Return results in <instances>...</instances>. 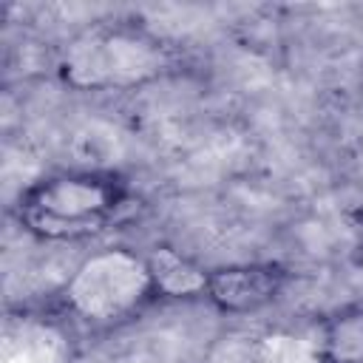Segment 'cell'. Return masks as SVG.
I'll return each mask as SVG.
<instances>
[{
  "label": "cell",
  "mask_w": 363,
  "mask_h": 363,
  "mask_svg": "<svg viewBox=\"0 0 363 363\" xmlns=\"http://www.w3.org/2000/svg\"><path fill=\"white\" fill-rule=\"evenodd\" d=\"M150 295H156L150 267L128 250H108L88 258L65 289L68 303L91 320L125 318Z\"/></svg>",
  "instance_id": "obj_3"
},
{
  "label": "cell",
  "mask_w": 363,
  "mask_h": 363,
  "mask_svg": "<svg viewBox=\"0 0 363 363\" xmlns=\"http://www.w3.org/2000/svg\"><path fill=\"white\" fill-rule=\"evenodd\" d=\"M164 48L136 26H99L79 34L62 60V77L77 88L133 85L162 74Z\"/></svg>",
  "instance_id": "obj_2"
},
{
  "label": "cell",
  "mask_w": 363,
  "mask_h": 363,
  "mask_svg": "<svg viewBox=\"0 0 363 363\" xmlns=\"http://www.w3.org/2000/svg\"><path fill=\"white\" fill-rule=\"evenodd\" d=\"M286 278L289 272L272 261L218 267L210 269L204 278V298L221 312H233V315L255 312L281 295Z\"/></svg>",
  "instance_id": "obj_4"
},
{
  "label": "cell",
  "mask_w": 363,
  "mask_h": 363,
  "mask_svg": "<svg viewBox=\"0 0 363 363\" xmlns=\"http://www.w3.org/2000/svg\"><path fill=\"white\" fill-rule=\"evenodd\" d=\"M323 363H363V306H349L323 323Z\"/></svg>",
  "instance_id": "obj_5"
},
{
  "label": "cell",
  "mask_w": 363,
  "mask_h": 363,
  "mask_svg": "<svg viewBox=\"0 0 363 363\" xmlns=\"http://www.w3.org/2000/svg\"><path fill=\"white\" fill-rule=\"evenodd\" d=\"M130 190L113 173L74 170L34 182L17 204V216L40 238H85L102 233L128 207Z\"/></svg>",
  "instance_id": "obj_1"
},
{
  "label": "cell",
  "mask_w": 363,
  "mask_h": 363,
  "mask_svg": "<svg viewBox=\"0 0 363 363\" xmlns=\"http://www.w3.org/2000/svg\"><path fill=\"white\" fill-rule=\"evenodd\" d=\"M150 275H153V286L159 295H204V278L207 272L196 269L193 264H187L184 258L162 250L159 255H153L147 261Z\"/></svg>",
  "instance_id": "obj_6"
}]
</instances>
